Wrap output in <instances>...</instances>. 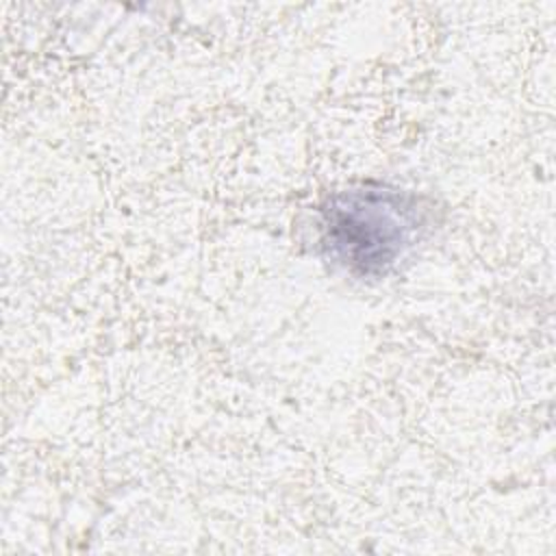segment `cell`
Segmentation results:
<instances>
[{"mask_svg":"<svg viewBox=\"0 0 556 556\" xmlns=\"http://www.w3.org/2000/svg\"><path fill=\"white\" fill-rule=\"evenodd\" d=\"M424 228L417 198L387 187L334 193L321 208L319 243L350 271L371 276L391 267Z\"/></svg>","mask_w":556,"mask_h":556,"instance_id":"obj_1","label":"cell"}]
</instances>
